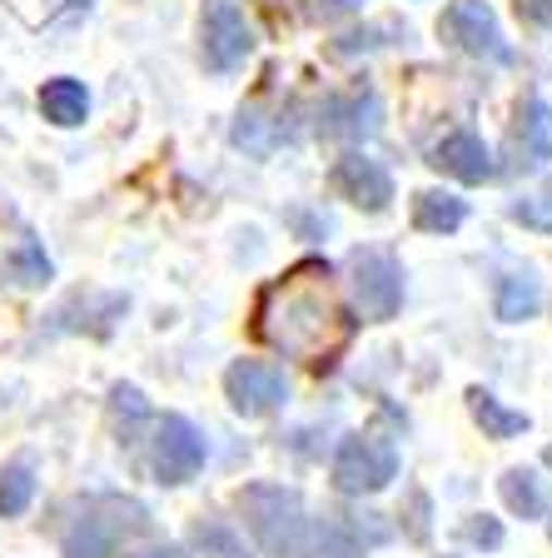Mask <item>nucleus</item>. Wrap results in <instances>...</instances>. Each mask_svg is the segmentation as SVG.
Listing matches in <instances>:
<instances>
[{
  "mask_svg": "<svg viewBox=\"0 0 552 558\" xmlns=\"http://www.w3.org/2000/svg\"><path fill=\"white\" fill-rule=\"evenodd\" d=\"M240 513L249 523L254 544L265 548L269 558H299V538L309 529V519H304V504L294 488H284V484L240 488Z\"/></svg>",
  "mask_w": 552,
  "mask_h": 558,
  "instance_id": "1",
  "label": "nucleus"
},
{
  "mask_svg": "<svg viewBox=\"0 0 552 558\" xmlns=\"http://www.w3.org/2000/svg\"><path fill=\"white\" fill-rule=\"evenodd\" d=\"M348 290H354L358 300V314L364 319H393L403 304V269L398 259L389 255V250H373V244H364V250H354L348 255Z\"/></svg>",
  "mask_w": 552,
  "mask_h": 558,
  "instance_id": "2",
  "label": "nucleus"
},
{
  "mask_svg": "<svg viewBox=\"0 0 552 558\" xmlns=\"http://www.w3.org/2000/svg\"><path fill=\"white\" fill-rule=\"evenodd\" d=\"M398 478V444L383 434H354L344 439L334 459V484L339 494H379Z\"/></svg>",
  "mask_w": 552,
  "mask_h": 558,
  "instance_id": "3",
  "label": "nucleus"
},
{
  "mask_svg": "<svg viewBox=\"0 0 552 558\" xmlns=\"http://www.w3.org/2000/svg\"><path fill=\"white\" fill-rule=\"evenodd\" d=\"M438 35H449V46L468 50V56L478 60H498V65H507L513 60V46L503 40V31H498V15L488 0H453L449 11H443V21H438Z\"/></svg>",
  "mask_w": 552,
  "mask_h": 558,
  "instance_id": "4",
  "label": "nucleus"
},
{
  "mask_svg": "<svg viewBox=\"0 0 552 558\" xmlns=\"http://www.w3.org/2000/svg\"><path fill=\"white\" fill-rule=\"evenodd\" d=\"M150 469L160 484H189L205 469V434L184 414H164L150 444Z\"/></svg>",
  "mask_w": 552,
  "mask_h": 558,
  "instance_id": "5",
  "label": "nucleus"
},
{
  "mask_svg": "<svg viewBox=\"0 0 552 558\" xmlns=\"http://www.w3.org/2000/svg\"><path fill=\"white\" fill-rule=\"evenodd\" d=\"M552 160V105L542 95H523L518 120L507 130V170L538 174Z\"/></svg>",
  "mask_w": 552,
  "mask_h": 558,
  "instance_id": "6",
  "label": "nucleus"
},
{
  "mask_svg": "<svg viewBox=\"0 0 552 558\" xmlns=\"http://www.w3.org/2000/svg\"><path fill=\"white\" fill-rule=\"evenodd\" d=\"M224 389H230V404L240 409L244 418H265L284 404L289 379H284V369L269 360H234L230 374H224Z\"/></svg>",
  "mask_w": 552,
  "mask_h": 558,
  "instance_id": "7",
  "label": "nucleus"
},
{
  "mask_svg": "<svg viewBox=\"0 0 552 558\" xmlns=\"http://www.w3.org/2000/svg\"><path fill=\"white\" fill-rule=\"evenodd\" d=\"M249 50H254V31L240 5H230V0L205 5V65L214 75H230V70H240L249 60Z\"/></svg>",
  "mask_w": 552,
  "mask_h": 558,
  "instance_id": "8",
  "label": "nucleus"
},
{
  "mask_svg": "<svg viewBox=\"0 0 552 558\" xmlns=\"http://www.w3.org/2000/svg\"><path fill=\"white\" fill-rule=\"evenodd\" d=\"M329 185H334L339 199H348L358 209H373V215L389 209V199H393V174L379 160H368V155H344L329 170Z\"/></svg>",
  "mask_w": 552,
  "mask_h": 558,
  "instance_id": "9",
  "label": "nucleus"
},
{
  "mask_svg": "<svg viewBox=\"0 0 552 558\" xmlns=\"http://www.w3.org/2000/svg\"><path fill=\"white\" fill-rule=\"evenodd\" d=\"M443 174H453V180H463V185H483V180H493V155H488V145L473 130H453V135H443L433 145V160Z\"/></svg>",
  "mask_w": 552,
  "mask_h": 558,
  "instance_id": "10",
  "label": "nucleus"
},
{
  "mask_svg": "<svg viewBox=\"0 0 552 558\" xmlns=\"http://www.w3.org/2000/svg\"><path fill=\"white\" fill-rule=\"evenodd\" d=\"M323 135H373L379 130V95L368 90V85H354V90L334 95V100L323 105Z\"/></svg>",
  "mask_w": 552,
  "mask_h": 558,
  "instance_id": "11",
  "label": "nucleus"
},
{
  "mask_svg": "<svg viewBox=\"0 0 552 558\" xmlns=\"http://www.w3.org/2000/svg\"><path fill=\"white\" fill-rule=\"evenodd\" d=\"M40 116L60 130L85 125V116H90V90H85L75 75H56V81L40 85Z\"/></svg>",
  "mask_w": 552,
  "mask_h": 558,
  "instance_id": "12",
  "label": "nucleus"
},
{
  "mask_svg": "<svg viewBox=\"0 0 552 558\" xmlns=\"http://www.w3.org/2000/svg\"><path fill=\"white\" fill-rule=\"evenodd\" d=\"M299 558H364V544L348 534V523L309 519V529L299 538Z\"/></svg>",
  "mask_w": 552,
  "mask_h": 558,
  "instance_id": "13",
  "label": "nucleus"
},
{
  "mask_svg": "<svg viewBox=\"0 0 552 558\" xmlns=\"http://www.w3.org/2000/svg\"><path fill=\"white\" fill-rule=\"evenodd\" d=\"M463 220H468V205L458 195H443V190H418L414 195V230L453 234Z\"/></svg>",
  "mask_w": 552,
  "mask_h": 558,
  "instance_id": "14",
  "label": "nucleus"
},
{
  "mask_svg": "<svg viewBox=\"0 0 552 558\" xmlns=\"http://www.w3.org/2000/svg\"><path fill=\"white\" fill-rule=\"evenodd\" d=\"M498 319H507V325H523V319H532V314L542 310V290H538V279L528 275H507L498 279V300H493Z\"/></svg>",
  "mask_w": 552,
  "mask_h": 558,
  "instance_id": "15",
  "label": "nucleus"
},
{
  "mask_svg": "<svg viewBox=\"0 0 552 558\" xmlns=\"http://www.w3.org/2000/svg\"><path fill=\"white\" fill-rule=\"evenodd\" d=\"M468 404H473V418L483 424L488 439H513V434H528L532 418L518 414V409H503L488 389H468Z\"/></svg>",
  "mask_w": 552,
  "mask_h": 558,
  "instance_id": "16",
  "label": "nucleus"
},
{
  "mask_svg": "<svg viewBox=\"0 0 552 558\" xmlns=\"http://www.w3.org/2000/svg\"><path fill=\"white\" fill-rule=\"evenodd\" d=\"M498 488H503V504L518 519H542L548 513V488H542V478L532 469H507Z\"/></svg>",
  "mask_w": 552,
  "mask_h": 558,
  "instance_id": "17",
  "label": "nucleus"
},
{
  "mask_svg": "<svg viewBox=\"0 0 552 558\" xmlns=\"http://www.w3.org/2000/svg\"><path fill=\"white\" fill-rule=\"evenodd\" d=\"M189 548H195L199 558H249L244 538L234 534L230 523H219V519L195 523V529H189Z\"/></svg>",
  "mask_w": 552,
  "mask_h": 558,
  "instance_id": "18",
  "label": "nucleus"
},
{
  "mask_svg": "<svg viewBox=\"0 0 552 558\" xmlns=\"http://www.w3.org/2000/svg\"><path fill=\"white\" fill-rule=\"evenodd\" d=\"M35 499V469L30 459H15L5 474H0V519H21Z\"/></svg>",
  "mask_w": 552,
  "mask_h": 558,
  "instance_id": "19",
  "label": "nucleus"
},
{
  "mask_svg": "<svg viewBox=\"0 0 552 558\" xmlns=\"http://www.w3.org/2000/svg\"><path fill=\"white\" fill-rule=\"evenodd\" d=\"M115 548V529H105V519H81L65 534V558H110Z\"/></svg>",
  "mask_w": 552,
  "mask_h": 558,
  "instance_id": "20",
  "label": "nucleus"
},
{
  "mask_svg": "<svg viewBox=\"0 0 552 558\" xmlns=\"http://www.w3.org/2000/svg\"><path fill=\"white\" fill-rule=\"evenodd\" d=\"M5 265H11V275L21 279V284H46L50 279V259H46V250H40L35 240H21V250H15Z\"/></svg>",
  "mask_w": 552,
  "mask_h": 558,
  "instance_id": "21",
  "label": "nucleus"
},
{
  "mask_svg": "<svg viewBox=\"0 0 552 558\" xmlns=\"http://www.w3.org/2000/svg\"><path fill=\"white\" fill-rule=\"evenodd\" d=\"M507 215H513L518 225H528V230L552 234V190H548V195H523V199H513V205H507Z\"/></svg>",
  "mask_w": 552,
  "mask_h": 558,
  "instance_id": "22",
  "label": "nucleus"
},
{
  "mask_svg": "<svg viewBox=\"0 0 552 558\" xmlns=\"http://www.w3.org/2000/svg\"><path fill=\"white\" fill-rule=\"evenodd\" d=\"M458 538L463 544H478V548H498L503 544V523L488 519V513H473L468 523H458Z\"/></svg>",
  "mask_w": 552,
  "mask_h": 558,
  "instance_id": "23",
  "label": "nucleus"
},
{
  "mask_svg": "<svg viewBox=\"0 0 552 558\" xmlns=\"http://www.w3.org/2000/svg\"><path fill=\"white\" fill-rule=\"evenodd\" d=\"M354 11H364V0H304V15L309 21H344V15H354Z\"/></svg>",
  "mask_w": 552,
  "mask_h": 558,
  "instance_id": "24",
  "label": "nucleus"
},
{
  "mask_svg": "<svg viewBox=\"0 0 552 558\" xmlns=\"http://www.w3.org/2000/svg\"><path fill=\"white\" fill-rule=\"evenodd\" d=\"M408 499H414V513H408V538H414V544H424V538L433 534V523H428V513H433V504H428V494H424V488H414Z\"/></svg>",
  "mask_w": 552,
  "mask_h": 558,
  "instance_id": "25",
  "label": "nucleus"
},
{
  "mask_svg": "<svg viewBox=\"0 0 552 558\" xmlns=\"http://www.w3.org/2000/svg\"><path fill=\"white\" fill-rule=\"evenodd\" d=\"M518 15L538 31H552V0H518Z\"/></svg>",
  "mask_w": 552,
  "mask_h": 558,
  "instance_id": "26",
  "label": "nucleus"
},
{
  "mask_svg": "<svg viewBox=\"0 0 552 558\" xmlns=\"http://www.w3.org/2000/svg\"><path fill=\"white\" fill-rule=\"evenodd\" d=\"M135 558H184L180 548H145V554H135Z\"/></svg>",
  "mask_w": 552,
  "mask_h": 558,
  "instance_id": "27",
  "label": "nucleus"
},
{
  "mask_svg": "<svg viewBox=\"0 0 552 558\" xmlns=\"http://www.w3.org/2000/svg\"><path fill=\"white\" fill-rule=\"evenodd\" d=\"M542 464H548V469H552V444H548V449H542Z\"/></svg>",
  "mask_w": 552,
  "mask_h": 558,
  "instance_id": "28",
  "label": "nucleus"
}]
</instances>
